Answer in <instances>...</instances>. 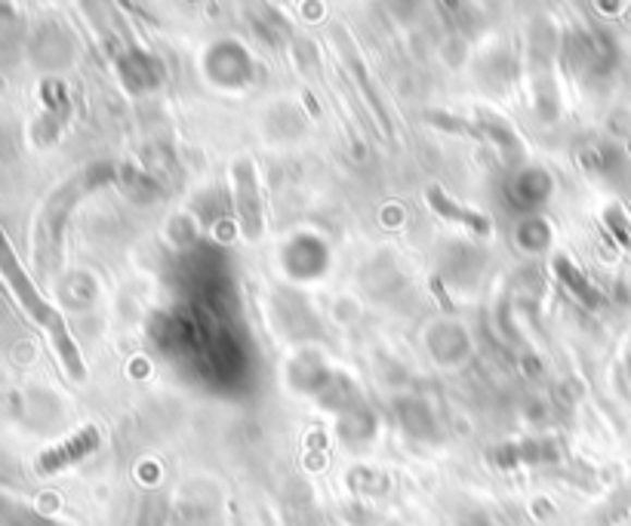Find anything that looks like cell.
Returning <instances> with one entry per match:
<instances>
[{
  "mask_svg": "<svg viewBox=\"0 0 631 526\" xmlns=\"http://www.w3.org/2000/svg\"><path fill=\"white\" fill-rule=\"evenodd\" d=\"M0 274L7 278L10 290H13L19 302H22V308L35 317V323H40V327L47 330V335H50L53 348L59 351V357H62V364L69 369L71 379L81 382V379L87 376V369H84V357H81V351L74 345L65 320H62V315L56 311L47 298L37 293V286L32 283V278L25 274V268H22V262L16 259V253H13V246H10V241H7L3 234H0Z\"/></svg>",
  "mask_w": 631,
  "mask_h": 526,
  "instance_id": "obj_1",
  "label": "cell"
},
{
  "mask_svg": "<svg viewBox=\"0 0 631 526\" xmlns=\"http://www.w3.org/2000/svg\"><path fill=\"white\" fill-rule=\"evenodd\" d=\"M425 200H428V207L438 212L440 219L457 222V225L469 229L472 234H477V237H487V234H493V222L487 219V216H481V212L472 210V207H462V204H457L453 197H447V194L440 192V188H435V185L425 192Z\"/></svg>",
  "mask_w": 631,
  "mask_h": 526,
  "instance_id": "obj_5",
  "label": "cell"
},
{
  "mask_svg": "<svg viewBox=\"0 0 631 526\" xmlns=\"http://www.w3.org/2000/svg\"><path fill=\"white\" fill-rule=\"evenodd\" d=\"M102 179H111V170H106V167L87 170V173H81L74 182L62 185V188L50 197V204L44 207V216H40V246H37V253L44 249V244H56V241H59L65 210H71V207L77 204V197H84L89 188H96Z\"/></svg>",
  "mask_w": 631,
  "mask_h": 526,
  "instance_id": "obj_3",
  "label": "cell"
},
{
  "mask_svg": "<svg viewBox=\"0 0 631 526\" xmlns=\"http://www.w3.org/2000/svg\"><path fill=\"white\" fill-rule=\"evenodd\" d=\"M231 179H234V210H238V225L244 231L246 241H259L265 231V212L253 160L246 158L234 160Z\"/></svg>",
  "mask_w": 631,
  "mask_h": 526,
  "instance_id": "obj_2",
  "label": "cell"
},
{
  "mask_svg": "<svg viewBox=\"0 0 631 526\" xmlns=\"http://www.w3.org/2000/svg\"><path fill=\"white\" fill-rule=\"evenodd\" d=\"M99 443H102V431H99L96 425H84V428H77L71 438H65L62 443H56V447L44 450V453L37 456V474L62 472V468L74 465V462L93 456V453L99 450Z\"/></svg>",
  "mask_w": 631,
  "mask_h": 526,
  "instance_id": "obj_4",
  "label": "cell"
}]
</instances>
